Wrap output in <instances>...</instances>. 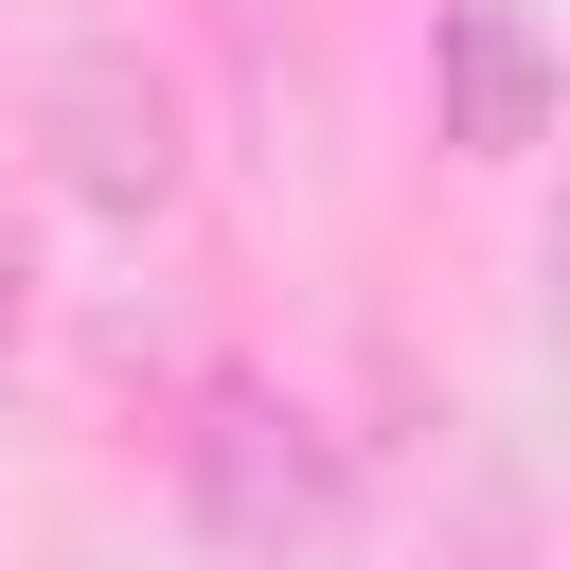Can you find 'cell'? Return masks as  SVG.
Segmentation results:
<instances>
[{
    "instance_id": "6da1fadb",
    "label": "cell",
    "mask_w": 570,
    "mask_h": 570,
    "mask_svg": "<svg viewBox=\"0 0 570 570\" xmlns=\"http://www.w3.org/2000/svg\"><path fill=\"white\" fill-rule=\"evenodd\" d=\"M178 517L232 570H338L356 552V445L285 374H196V410H178Z\"/></svg>"
},
{
    "instance_id": "7a4b0ae2",
    "label": "cell",
    "mask_w": 570,
    "mask_h": 570,
    "mask_svg": "<svg viewBox=\"0 0 570 570\" xmlns=\"http://www.w3.org/2000/svg\"><path fill=\"white\" fill-rule=\"evenodd\" d=\"M36 125H53V160H71L89 214H160V196H178V89H160L142 53H53Z\"/></svg>"
},
{
    "instance_id": "3957f363",
    "label": "cell",
    "mask_w": 570,
    "mask_h": 570,
    "mask_svg": "<svg viewBox=\"0 0 570 570\" xmlns=\"http://www.w3.org/2000/svg\"><path fill=\"white\" fill-rule=\"evenodd\" d=\"M428 107L463 160H534L552 142V36L534 0H428Z\"/></svg>"
},
{
    "instance_id": "277c9868",
    "label": "cell",
    "mask_w": 570,
    "mask_h": 570,
    "mask_svg": "<svg viewBox=\"0 0 570 570\" xmlns=\"http://www.w3.org/2000/svg\"><path fill=\"white\" fill-rule=\"evenodd\" d=\"M18 321H36V303H18V232H0V338H18Z\"/></svg>"
}]
</instances>
